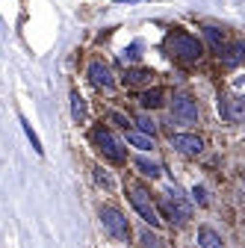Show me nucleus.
Here are the masks:
<instances>
[{
  "label": "nucleus",
  "mask_w": 245,
  "mask_h": 248,
  "mask_svg": "<svg viewBox=\"0 0 245 248\" xmlns=\"http://www.w3.org/2000/svg\"><path fill=\"white\" fill-rule=\"evenodd\" d=\"M198 245L201 248H225L222 245V236L213 231V228H198Z\"/></svg>",
  "instance_id": "11"
},
{
  "label": "nucleus",
  "mask_w": 245,
  "mask_h": 248,
  "mask_svg": "<svg viewBox=\"0 0 245 248\" xmlns=\"http://www.w3.org/2000/svg\"><path fill=\"white\" fill-rule=\"evenodd\" d=\"M101 222H104V231L115 242H130V222L124 219V213L118 207H112V204L101 207Z\"/></svg>",
  "instance_id": "3"
},
{
  "label": "nucleus",
  "mask_w": 245,
  "mask_h": 248,
  "mask_svg": "<svg viewBox=\"0 0 245 248\" xmlns=\"http://www.w3.org/2000/svg\"><path fill=\"white\" fill-rule=\"evenodd\" d=\"M171 115H174L180 124H195V121H198V104H195L189 95H174V101H171Z\"/></svg>",
  "instance_id": "6"
},
{
  "label": "nucleus",
  "mask_w": 245,
  "mask_h": 248,
  "mask_svg": "<svg viewBox=\"0 0 245 248\" xmlns=\"http://www.w3.org/2000/svg\"><path fill=\"white\" fill-rule=\"evenodd\" d=\"M71 118L80 124L86 118V98L80 95V92H71Z\"/></svg>",
  "instance_id": "13"
},
{
  "label": "nucleus",
  "mask_w": 245,
  "mask_h": 248,
  "mask_svg": "<svg viewBox=\"0 0 245 248\" xmlns=\"http://www.w3.org/2000/svg\"><path fill=\"white\" fill-rule=\"evenodd\" d=\"M133 166L145 174V177H151V180H157L160 174H163V169H160V163H154V160H148V157H136L133 160Z\"/></svg>",
  "instance_id": "10"
},
{
  "label": "nucleus",
  "mask_w": 245,
  "mask_h": 248,
  "mask_svg": "<svg viewBox=\"0 0 245 248\" xmlns=\"http://www.w3.org/2000/svg\"><path fill=\"white\" fill-rule=\"evenodd\" d=\"M151 77H154V71H148V68H127L124 83L127 86H139V83H148Z\"/></svg>",
  "instance_id": "14"
},
{
  "label": "nucleus",
  "mask_w": 245,
  "mask_h": 248,
  "mask_svg": "<svg viewBox=\"0 0 245 248\" xmlns=\"http://www.w3.org/2000/svg\"><path fill=\"white\" fill-rule=\"evenodd\" d=\"M86 74H89V80L95 83L98 89H107V92H109V89L115 86V80H112V71H109V65H104V62H92Z\"/></svg>",
  "instance_id": "8"
},
{
  "label": "nucleus",
  "mask_w": 245,
  "mask_h": 248,
  "mask_svg": "<svg viewBox=\"0 0 245 248\" xmlns=\"http://www.w3.org/2000/svg\"><path fill=\"white\" fill-rule=\"evenodd\" d=\"M109 121H112V124H118L121 130H130V118H124L121 112H109Z\"/></svg>",
  "instance_id": "21"
},
{
  "label": "nucleus",
  "mask_w": 245,
  "mask_h": 248,
  "mask_svg": "<svg viewBox=\"0 0 245 248\" xmlns=\"http://www.w3.org/2000/svg\"><path fill=\"white\" fill-rule=\"evenodd\" d=\"M92 142H95V148L104 154V157L107 160H112V163H124L127 160V154H124V148H121L118 145V139L107 130V127H95V130H92Z\"/></svg>",
  "instance_id": "4"
},
{
  "label": "nucleus",
  "mask_w": 245,
  "mask_h": 248,
  "mask_svg": "<svg viewBox=\"0 0 245 248\" xmlns=\"http://www.w3.org/2000/svg\"><path fill=\"white\" fill-rule=\"evenodd\" d=\"M95 177H98V183H104V186H107V189L112 186V180H109V174H107L104 169H95Z\"/></svg>",
  "instance_id": "22"
},
{
  "label": "nucleus",
  "mask_w": 245,
  "mask_h": 248,
  "mask_svg": "<svg viewBox=\"0 0 245 248\" xmlns=\"http://www.w3.org/2000/svg\"><path fill=\"white\" fill-rule=\"evenodd\" d=\"M166 50L174 56V59H183V62H198L204 47L198 39H192L189 33H171L168 42H166Z\"/></svg>",
  "instance_id": "1"
},
{
  "label": "nucleus",
  "mask_w": 245,
  "mask_h": 248,
  "mask_svg": "<svg viewBox=\"0 0 245 248\" xmlns=\"http://www.w3.org/2000/svg\"><path fill=\"white\" fill-rule=\"evenodd\" d=\"M21 127H24L27 139L33 142V151H36V154H45V148H42V142H39V136H36V130H33V124H30L27 118H21Z\"/></svg>",
  "instance_id": "17"
},
{
  "label": "nucleus",
  "mask_w": 245,
  "mask_h": 248,
  "mask_svg": "<svg viewBox=\"0 0 245 248\" xmlns=\"http://www.w3.org/2000/svg\"><path fill=\"white\" fill-rule=\"evenodd\" d=\"M166 92L160 89V86H154V89H148V92H142L139 95V104H142V109H160L166 101Z\"/></svg>",
  "instance_id": "9"
},
{
  "label": "nucleus",
  "mask_w": 245,
  "mask_h": 248,
  "mask_svg": "<svg viewBox=\"0 0 245 248\" xmlns=\"http://www.w3.org/2000/svg\"><path fill=\"white\" fill-rule=\"evenodd\" d=\"M115 3H127V0H115Z\"/></svg>",
  "instance_id": "24"
},
{
  "label": "nucleus",
  "mask_w": 245,
  "mask_h": 248,
  "mask_svg": "<svg viewBox=\"0 0 245 248\" xmlns=\"http://www.w3.org/2000/svg\"><path fill=\"white\" fill-rule=\"evenodd\" d=\"M245 59V45L242 42H236V45H230L228 50H225V56H222V62H225V65L228 68H236L239 65V62Z\"/></svg>",
  "instance_id": "12"
},
{
  "label": "nucleus",
  "mask_w": 245,
  "mask_h": 248,
  "mask_svg": "<svg viewBox=\"0 0 245 248\" xmlns=\"http://www.w3.org/2000/svg\"><path fill=\"white\" fill-rule=\"evenodd\" d=\"M204 36H207V42H210L213 50H222V45H225V33H222L219 27H207V30H204Z\"/></svg>",
  "instance_id": "16"
},
{
  "label": "nucleus",
  "mask_w": 245,
  "mask_h": 248,
  "mask_svg": "<svg viewBox=\"0 0 245 248\" xmlns=\"http://www.w3.org/2000/svg\"><path fill=\"white\" fill-rule=\"evenodd\" d=\"M142 248H166V245H163V239H160L157 233L145 231V233H142Z\"/></svg>",
  "instance_id": "18"
},
{
  "label": "nucleus",
  "mask_w": 245,
  "mask_h": 248,
  "mask_svg": "<svg viewBox=\"0 0 245 248\" xmlns=\"http://www.w3.org/2000/svg\"><path fill=\"white\" fill-rule=\"evenodd\" d=\"M127 142L133 148H139V151H151V148H154V139L145 136V133H136V130H127Z\"/></svg>",
  "instance_id": "15"
},
{
  "label": "nucleus",
  "mask_w": 245,
  "mask_h": 248,
  "mask_svg": "<svg viewBox=\"0 0 245 248\" xmlns=\"http://www.w3.org/2000/svg\"><path fill=\"white\" fill-rule=\"evenodd\" d=\"M136 124H139V133H145V136H151V139H154V133H157V127H154V121H151L148 115H142V118H139Z\"/></svg>",
  "instance_id": "20"
},
{
  "label": "nucleus",
  "mask_w": 245,
  "mask_h": 248,
  "mask_svg": "<svg viewBox=\"0 0 245 248\" xmlns=\"http://www.w3.org/2000/svg\"><path fill=\"white\" fill-rule=\"evenodd\" d=\"M139 50H142V45H139V42H133V45H130V47H127L124 53H121V62H124V65H127V62H136V59L142 56Z\"/></svg>",
  "instance_id": "19"
},
{
  "label": "nucleus",
  "mask_w": 245,
  "mask_h": 248,
  "mask_svg": "<svg viewBox=\"0 0 245 248\" xmlns=\"http://www.w3.org/2000/svg\"><path fill=\"white\" fill-rule=\"evenodd\" d=\"M163 213H166V219H171V222H177V225H183V222H189L192 219V207L183 201L177 192H168V195H163Z\"/></svg>",
  "instance_id": "5"
},
{
  "label": "nucleus",
  "mask_w": 245,
  "mask_h": 248,
  "mask_svg": "<svg viewBox=\"0 0 245 248\" xmlns=\"http://www.w3.org/2000/svg\"><path fill=\"white\" fill-rule=\"evenodd\" d=\"M127 198H130V204L136 207V213L142 216V219L151 225V228H160V213H157V207H154V201H151V192L145 189V186H139V183H130L127 186Z\"/></svg>",
  "instance_id": "2"
},
{
  "label": "nucleus",
  "mask_w": 245,
  "mask_h": 248,
  "mask_svg": "<svg viewBox=\"0 0 245 248\" xmlns=\"http://www.w3.org/2000/svg\"><path fill=\"white\" fill-rule=\"evenodd\" d=\"M192 195H195V201H198V204H207V195H204V189H198V186H195V189H192Z\"/></svg>",
  "instance_id": "23"
},
{
  "label": "nucleus",
  "mask_w": 245,
  "mask_h": 248,
  "mask_svg": "<svg viewBox=\"0 0 245 248\" xmlns=\"http://www.w3.org/2000/svg\"><path fill=\"white\" fill-rule=\"evenodd\" d=\"M171 145L180 154H189V157H195V154L204 151V139L195 136V133H171Z\"/></svg>",
  "instance_id": "7"
}]
</instances>
